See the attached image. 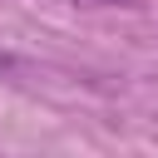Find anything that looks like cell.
Masks as SVG:
<instances>
[{
	"mask_svg": "<svg viewBox=\"0 0 158 158\" xmlns=\"http://www.w3.org/2000/svg\"><path fill=\"white\" fill-rule=\"evenodd\" d=\"M94 5H109V0H94Z\"/></svg>",
	"mask_w": 158,
	"mask_h": 158,
	"instance_id": "cell-1",
	"label": "cell"
}]
</instances>
